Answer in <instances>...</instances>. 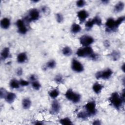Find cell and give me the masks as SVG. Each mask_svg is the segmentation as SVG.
Wrapping results in <instances>:
<instances>
[{"mask_svg": "<svg viewBox=\"0 0 125 125\" xmlns=\"http://www.w3.org/2000/svg\"><path fill=\"white\" fill-rule=\"evenodd\" d=\"M109 100L112 105L117 109L120 108L122 105L123 102H124L117 92H114L112 94Z\"/></svg>", "mask_w": 125, "mask_h": 125, "instance_id": "6da1fadb", "label": "cell"}, {"mask_svg": "<svg viewBox=\"0 0 125 125\" xmlns=\"http://www.w3.org/2000/svg\"><path fill=\"white\" fill-rule=\"evenodd\" d=\"M94 53L93 49L89 46H86L83 48H80L77 51V55L80 57H90Z\"/></svg>", "mask_w": 125, "mask_h": 125, "instance_id": "7a4b0ae2", "label": "cell"}, {"mask_svg": "<svg viewBox=\"0 0 125 125\" xmlns=\"http://www.w3.org/2000/svg\"><path fill=\"white\" fill-rule=\"evenodd\" d=\"M66 99L72 101L74 103H77L81 100V96L80 94L74 92L72 89H68L65 94Z\"/></svg>", "mask_w": 125, "mask_h": 125, "instance_id": "3957f363", "label": "cell"}, {"mask_svg": "<svg viewBox=\"0 0 125 125\" xmlns=\"http://www.w3.org/2000/svg\"><path fill=\"white\" fill-rule=\"evenodd\" d=\"M86 112L88 114L89 116L94 115L96 113V104L94 101H91L87 103L84 105Z\"/></svg>", "mask_w": 125, "mask_h": 125, "instance_id": "277c9868", "label": "cell"}, {"mask_svg": "<svg viewBox=\"0 0 125 125\" xmlns=\"http://www.w3.org/2000/svg\"><path fill=\"white\" fill-rule=\"evenodd\" d=\"M40 17L39 11L35 8L32 9L29 12V16L26 18V21L27 22H30L33 21L37 20Z\"/></svg>", "mask_w": 125, "mask_h": 125, "instance_id": "5b68a950", "label": "cell"}, {"mask_svg": "<svg viewBox=\"0 0 125 125\" xmlns=\"http://www.w3.org/2000/svg\"><path fill=\"white\" fill-rule=\"evenodd\" d=\"M112 73L113 72L110 69H107L104 71L98 72L96 74V77L98 79H107L111 76Z\"/></svg>", "mask_w": 125, "mask_h": 125, "instance_id": "8992f818", "label": "cell"}, {"mask_svg": "<svg viewBox=\"0 0 125 125\" xmlns=\"http://www.w3.org/2000/svg\"><path fill=\"white\" fill-rule=\"evenodd\" d=\"M80 42L82 45L86 47L92 44L94 42V39L90 36L84 35L80 38Z\"/></svg>", "mask_w": 125, "mask_h": 125, "instance_id": "52a82bcc", "label": "cell"}, {"mask_svg": "<svg viewBox=\"0 0 125 125\" xmlns=\"http://www.w3.org/2000/svg\"><path fill=\"white\" fill-rule=\"evenodd\" d=\"M71 68L72 70L76 72H81L83 70V64L76 59H73L71 64Z\"/></svg>", "mask_w": 125, "mask_h": 125, "instance_id": "ba28073f", "label": "cell"}, {"mask_svg": "<svg viewBox=\"0 0 125 125\" xmlns=\"http://www.w3.org/2000/svg\"><path fill=\"white\" fill-rule=\"evenodd\" d=\"M105 26L106 31L107 32L113 31L117 28L115 21L112 18H109L107 19L105 22Z\"/></svg>", "mask_w": 125, "mask_h": 125, "instance_id": "9c48e42d", "label": "cell"}, {"mask_svg": "<svg viewBox=\"0 0 125 125\" xmlns=\"http://www.w3.org/2000/svg\"><path fill=\"white\" fill-rule=\"evenodd\" d=\"M16 25L18 29V31L21 34H25L27 31V28L24 22L21 20H19L16 22Z\"/></svg>", "mask_w": 125, "mask_h": 125, "instance_id": "30bf717a", "label": "cell"}, {"mask_svg": "<svg viewBox=\"0 0 125 125\" xmlns=\"http://www.w3.org/2000/svg\"><path fill=\"white\" fill-rule=\"evenodd\" d=\"M88 14L87 12L84 10L79 11L77 13V17L81 22H83L88 17Z\"/></svg>", "mask_w": 125, "mask_h": 125, "instance_id": "8fae6325", "label": "cell"}, {"mask_svg": "<svg viewBox=\"0 0 125 125\" xmlns=\"http://www.w3.org/2000/svg\"><path fill=\"white\" fill-rule=\"evenodd\" d=\"M60 109V104L59 103L56 101H54L51 104V110L52 112L54 113H57L59 112Z\"/></svg>", "mask_w": 125, "mask_h": 125, "instance_id": "7c38bea8", "label": "cell"}, {"mask_svg": "<svg viewBox=\"0 0 125 125\" xmlns=\"http://www.w3.org/2000/svg\"><path fill=\"white\" fill-rule=\"evenodd\" d=\"M0 26L2 28L6 29L8 28L10 25V21L8 18H4L0 21Z\"/></svg>", "mask_w": 125, "mask_h": 125, "instance_id": "4fadbf2b", "label": "cell"}, {"mask_svg": "<svg viewBox=\"0 0 125 125\" xmlns=\"http://www.w3.org/2000/svg\"><path fill=\"white\" fill-rule=\"evenodd\" d=\"M16 98V95L15 93L12 92H7L5 97L6 101L9 103H13Z\"/></svg>", "mask_w": 125, "mask_h": 125, "instance_id": "5bb4252c", "label": "cell"}, {"mask_svg": "<svg viewBox=\"0 0 125 125\" xmlns=\"http://www.w3.org/2000/svg\"><path fill=\"white\" fill-rule=\"evenodd\" d=\"M27 55L25 53L22 52L20 53L17 56V61L19 63H23L27 60Z\"/></svg>", "mask_w": 125, "mask_h": 125, "instance_id": "9a60e30c", "label": "cell"}, {"mask_svg": "<svg viewBox=\"0 0 125 125\" xmlns=\"http://www.w3.org/2000/svg\"><path fill=\"white\" fill-rule=\"evenodd\" d=\"M92 88L94 92H95L97 94H98L100 93L101 91H102L103 88V85L98 83H96L93 84Z\"/></svg>", "mask_w": 125, "mask_h": 125, "instance_id": "2e32d148", "label": "cell"}, {"mask_svg": "<svg viewBox=\"0 0 125 125\" xmlns=\"http://www.w3.org/2000/svg\"><path fill=\"white\" fill-rule=\"evenodd\" d=\"M81 30V27L80 25L76 23H73L71 28V31L74 34L80 32Z\"/></svg>", "mask_w": 125, "mask_h": 125, "instance_id": "e0dca14e", "label": "cell"}, {"mask_svg": "<svg viewBox=\"0 0 125 125\" xmlns=\"http://www.w3.org/2000/svg\"><path fill=\"white\" fill-rule=\"evenodd\" d=\"M31 105V101L28 98H25L22 100V105L23 108L28 109Z\"/></svg>", "mask_w": 125, "mask_h": 125, "instance_id": "ac0fdd59", "label": "cell"}, {"mask_svg": "<svg viewBox=\"0 0 125 125\" xmlns=\"http://www.w3.org/2000/svg\"><path fill=\"white\" fill-rule=\"evenodd\" d=\"M1 58L2 59H7L9 55V49L8 47H5L2 50L1 54Z\"/></svg>", "mask_w": 125, "mask_h": 125, "instance_id": "d6986e66", "label": "cell"}, {"mask_svg": "<svg viewBox=\"0 0 125 125\" xmlns=\"http://www.w3.org/2000/svg\"><path fill=\"white\" fill-rule=\"evenodd\" d=\"M124 6H125L124 3L123 2H122V1L119 2L115 6V7H114L115 11L117 12L122 11L124 8Z\"/></svg>", "mask_w": 125, "mask_h": 125, "instance_id": "ffe728a7", "label": "cell"}, {"mask_svg": "<svg viewBox=\"0 0 125 125\" xmlns=\"http://www.w3.org/2000/svg\"><path fill=\"white\" fill-rule=\"evenodd\" d=\"M62 53L64 55L66 56H69L71 55L72 53V51L69 47L65 46L62 49Z\"/></svg>", "mask_w": 125, "mask_h": 125, "instance_id": "44dd1931", "label": "cell"}, {"mask_svg": "<svg viewBox=\"0 0 125 125\" xmlns=\"http://www.w3.org/2000/svg\"><path fill=\"white\" fill-rule=\"evenodd\" d=\"M20 82L15 79H12L10 82V85L13 88H18L20 87Z\"/></svg>", "mask_w": 125, "mask_h": 125, "instance_id": "7402d4cb", "label": "cell"}, {"mask_svg": "<svg viewBox=\"0 0 125 125\" xmlns=\"http://www.w3.org/2000/svg\"><path fill=\"white\" fill-rule=\"evenodd\" d=\"M59 95V91L56 89L52 90L49 93V96L52 98H54V99L57 97Z\"/></svg>", "mask_w": 125, "mask_h": 125, "instance_id": "603a6c76", "label": "cell"}, {"mask_svg": "<svg viewBox=\"0 0 125 125\" xmlns=\"http://www.w3.org/2000/svg\"><path fill=\"white\" fill-rule=\"evenodd\" d=\"M89 117V115L86 111H81L78 114V118L85 119Z\"/></svg>", "mask_w": 125, "mask_h": 125, "instance_id": "cb8c5ba5", "label": "cell"}, {"mask_svg": "<svg viewBox=\"0 0 125 125\" xmlns=\"http://www.w3.org/2000/svg\"><path fill=\"white\" fill-rule=\"evenodd\" d=\"M60 123L62 125H72V123L71 121V120L68 118H65L63 119H61L60 121Z\"/></svg>", "mask_w": 125, "mask_h": 125, "instance_id": "d4e9b609", "label": "cell"}, {"mask_svg": "<svg viewBox=\"0 0 125 125\" xmlns=\"http://www.w3.org/2000/svg\"><path fill=\"white\" fill-rule=\"evenodd\" d=\"M32 87L35 89V90H39L40 89V87H41V84L40 83L35 80V81H32Z\"/></svg>", "mask_w": 125, "mask_h": 125, "instance_id": "484cf974", "label": "cell"}, {"mask_svg": "<svg viewBox=\"0 0 125 125\" xmlns=\"http://www.w3.org/2000/svg\"><path fill=\"white\" fill-rule=\"evenodd\" d=\"M92 20H93V21L94 24H96L97 25L100 26L102 24V20L101 19V18H100L98 16H96V17H94V18H93L92 19Z\"/></svg>", "mask_w": 125, "mask_h": 125, "instance_id": "4316f807", "label": "cell"}, {"mask_svg": "<svg viewBox=\"0 0 125 125\" xmlns=\"http://www.w3.org/2000/svg\"><path fill=\"white\" fill-rule=\"evenodd\" d=\"M124 20H125V17L123 16V17H121L119 18L116 21H115L116 26L117 28L118 27H119V26L123 22V21H124Z\"/></svg>", "mask_w": 125, "mask_h": 125, "instance_id": "83f0119b", "label": "cell"}, {"mask_svg": "<svg viewBox=\"0 0 125 125\" xmlns=\"http://www.w3.org/2000/svg\"><path fill=\"white\" fill-rule=\"evenodd\" d=\"M47 67L50 68H53L56 66V62L54 60H51L47 63Z\"/></svg>", "mask_w": 125, "mask_h": 125, "instance_id": "f1b7e54d", "label": "cell"}, {"mask_svg": "<svg viewBox=\"0 0 125 125\" xmlns=\"http://www.w3.org/2000/svg\"><path fill=\"white\" fill-rule=\"evenodd\" d=\"M93 25H94V24L93 21V20H90V21L89 20L86 22L85 27L87 29H90V28H91L92 27Z\"/></svg>", "mask_w": 125, "mask_h": 125, "instance_id": "f546056e", "label": "cell"}, {"mask_svg": "<svg viewBox=\"0 0 125 125\" xmlns=\"http://www.w3.org/2000/svg\"><path fill=\"white\" fill-rule=\"evenodd\" d=\"M111 55L112 56V58L114 60H117L120 57V54L118 52H116V51L113 52Z\"/></svg>", "mask_w": 125, "mask_h": 125, "instance_id": "4dcf8cb0", "label": "cell"}, {"mask_svg": "<svg viewBox=\"0 0 125 125\" xmlns=\"http://www.w3.org/2000/svg\"><path fill=\"white\" fill-rule=\"evenodd\" d=\"M63 20V16L60 14V13H58L56 14V20L59 23H61L62 21Z\"/></svg>", "mask_w": 125, "mask_h": 125, "instance_id": "1f68e13d", "label": "cell"}, {"mask_svg": "<svg viewBox=\"0 0 125 125\" xmlns=\"http://www.w3.org/2000/svg\"><path fill=\"white\" fill-rule=\"evenodd\" d=\"M0 98H5L7 92L3 88H0Z\"/></svg>", "mask_w": 125, "mask_h": 125, "instance_id": "d6a6232c", "label": "cell"}, {"mask_svg": "<svg viewBox=\"0 0 125 125\" xmlns=\"http://www.w3.org/2000/svg\"><path fill=\"white\" fill-rule=\"evenodd\" d=\"M85 2L84 0H78V1H77L76 4H77L78 7H83L85 5Z\"/></svg>", "mask_w": 125, "mask_h": 125, "instance_id": "836d02e7", "label": "cell"}, {"mask_svg": "<svg viewBox=\"0 0 125 125\" xmlns=\"http://www.w3.org/2000/svg\"><path fill=\"white\" fill-rule=\"evenodd\" d=\"M19 82H20V85L21 86H27L29 84V82L25 80H21L19 81Z\"/></svg>", "mask_w": 125, "mask_h": 125, "instance_id": "e575fe53", "label": "cell"}, {"mask_svg": "<svg viewBox=\"0 0 125 125\" xmlns=\"http://www.w3.org/2000/svg\"><path fill=\"white\" fill-rule=\"evenodd\" d=\"M55 80L57 83H61L62 82V77L61 76L58 75V76H57L55 77Z\"/></svg>", "mask_w": 125, "mask_h": 125, "instance_id": "d590c367", "label": "cell"}, {"mask_svg": "<svg viewBox=\"0 0 125 125\" xmlns=\"http://www.w3.org/2000/svg\"><path fill=\"white\" fill-rule=\"evenodd\" d=\"M22 73V70L21 68H19L17 69V74L18 75H21Z\"/></svg>", "mask_w": 125, "mask_h": 125, "instance_id": "8d00e7d4", "label": "cell"}, {"mask_svg": "<svg viewBox=\"0 0 125 125\" xmlns=\"http://www.w3.org/2000/svg\"><path fill=\"white\" fill-rule=\"evenodd\" d=\"M30 80H31L32 81H34L36 80V77H35V76L34 75H31V76H30Z\"/></svg>", "mask_w": 125, "mask_h": 125, "instance_id": "74e56055", "label": "cell"}, {"mask_svg": "<svg viewBox=\"0 0 125 125\" xmlns=\"http://www.w3.org/2000/svg\"><path fill=\"white\" fill-rule=\"evenodd\" d=\"M93 125H100L101 123H100V122L99 121H98V120H96V121H94V122H93Z\"/></svg>", "mask_w": 125, "mask_h": 125, "instance_id": "f35d334b", "label": "cell"}, {"mask_svg": "<svg viewBox=\"0 0 125 125\" xmlns=\"http://www.w3.org/2000/svg\"><path fill=\"white\" fill-rule=\"evenodd\" d=\"M124 67H125V64H124L123 65H122V70L123 71H124Z\"/></svg>", "mask_w": 125, "mask_h": 125, "instance_id": "ab89813d", "label": "cell"}]
</instances>
